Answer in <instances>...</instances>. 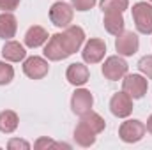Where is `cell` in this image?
Listing matches in <instances>:
<instances>
[{"label": "cell", "mask_w": 152, "mask_h": 150, "mask_svg": "<svg viewBox=\"0 0 152 150\" xmlns=\"http://www.w3.org/2000/svg\"><path fill=\"white\" fill-rule=\"evenodd\" d=\"M80 122L85 124V125H87L90 131H94L96 134L103 133V131H104V125H106L104 118H103L101 115L94 113V111H88V113H85V115H81V120H80Z\"/></svg>", "instance_id": "20"}, {"label": "cell", "mask_w": 152, "mask_h": 150, "mask_svg": "<svg viewBox=\"0 0 152 150\" xmlns=\"http://www.w3.org/2000/svg\"><path fill=\"white\" fill-rule=\"evenodd\" d=\"M14 78V69L7 62H0V85H9Z\"/></svg>", "instance_id": "22"}, {"label": "cell", "mask_w": 152, "mask_h": 150, "mask_svg": "<svg viewBox=\"0 0 152 150\" xmlns=\"http://www.w3.org/2000/svg\"><path fill=\"white\" fill-rule=\"evenodd\" d=\"M92 104H94V97L85 88L76 90L75 94H73V97H71V110H73V113L80 115V117L90 111L92 110Z\"/></svg>", "instance_id": "10"}, {"label": "cell", "mask_w": 152, "mask_h": 150, "mask_svg": "<svg viewBox=\"0 0 152 150\" xmlns=\"http://www.w3.org/2000/svg\"><path fill=\"white\" fill-rule=\"evenodd\" d=\"M140 48V39L134 32H122L117 36L115 41V50L118 51V55L122 57H131L138 51Z\"/></svg>", "instance_id": "7"}, {"label": "cell", "mask_w": 152, "mask_h": 150, "mask_svg": "<svg viewBox=\"0 0 152 150\" xmlns=\"http://www.w3.org/2000/svg\"><path fill=\"white\" fill-rule=\"evenodd\" d=\"M66 78H67V81H69L71 85H75V87L85 85V83L88 81V69H87V66L78 64V62H76V64H71V66L67 67Z\"/></svg>", "instance_id": "13"}, {"label": "cell", "mask_w": 152, "mask_h": 150, "mask_svg": "<svg viewBox=\"0 0 152 150\" xmlns=\"http://www.w3.org/2000/svg\"><path fill=\"white\" fill-rule=\"evenodd\" d=\"M151 2H152V0H151Z\"/></svg>", "instance_id": "29"}, {"label": "cell", "mask_w": 152, "mask_h": 150, "mask_svg": "<svg viewBox=\"0 0 152 150\" xmlns=\"http://www.w3.org/2000/svg\"><path fill=\"white\" fill-rule=\"evenodd\" d=\"M7 149H9V150H28V149H30V145H28V141H25V140L12 138V140H9Z\"/></svg>", "instance_id": "24"}, {"label": "cell", "mask_w": 152, "mask_h": 150, "mask_svg": "<svg viewBox=\"0 0 152 150\" xmlns=\"http://www.w3.org/2000/svg\"><path fill=\"white\" fill-rule=\"evenodd\" d=\"M18 30V21L11 12H2L0 14V39H11L16 36Z\"/></svg>", "instance_id": "16"}, {"label": "cell", "mask_w": 152, "mask_h": 150, "mask_svg": "<svg viewBox=\"0 0 152 150\" xmlns=\"http://www.w3.org/2000/svg\"><path fill=\"white\" fill-rule=\"evenodd\" d=\"M103 25H104L106 32H110L112 36L122 34L124 32V18H122V12H104Z\"/></svg>", "instance_id": "17"}, {"label": "cell", "mask_w": 152, "mask_h": 150, "mask_svg": "<svg viewBox=\"0 0 152 150\" xmlns=\"http://www.w3.org/2000/svg\"><path fill=\"white\" fill-rule=\"evenodd\" d=\"M103 74L110 81H117V79L124 78L127 74V62L122 57H117V55L108 57L103 64Z\"/></svg>", "instance_id": "4"}, {"label": "cell", "mask_w": 152, "mask_h": 150, "mask_svg": "<svg viewBox=\"0 0 152 150\" xmlns=\"http://www.w3.org/2000/svg\"><path fill=\"white\" fill-rule=\"evenodd\" d=\"M20 5V0H0V9L4 12H11Z\"/></svg>", "instance_id": "27"}, {"label": "cell", "mask_w": 152, "mask_h": 150, "mask_svg": "<svg viewBox=\"0 0 152 150\" xmlns=\"http://www.w3.org/2000/svg\"><path fill=\"white\" fill-rule=\"evenodd\" d=\"M60 39H62V44H64L66 51L69 55H73L81 48V44L85 41V32H83L81 27H76V25L75 27H66V32L60 34Z\"/></svg>", "instance_id": "5"}, {"label": "cell", "mask_w": 152, "mask_h": 150, "mask_svg": "<svg viewBox=\"0 0 152 150\" xmlns=\"http://www.w3.org/2000/svg\"><path fill=\"white\" fill-rule=\"evenodd\" d=\"M55 141H51L50 138H39L37 141H36V145H34V149L36 150H42V149H55Z\"/></svg>", "instance_id": "26"}, {"label": "cell", "mask_w": 152, "mask_h": 150, "mask_svg": "<svg viewBox=\"0 0 152 150\" xmlns=\"http://www.w3.org/2000/svg\"><path fill=\"white\" fill-rule=\"evenodd\" d=\"M129 5V0H101L103 12H124Z\"/></svg>", "instance_id": "21"}, {"label": "cell", "mask_w": 152, "mask_h": 150, "mask_svg": "<svg viewBox=\"0 0 152 150\" xmlns=\"http://www.w3.org/2000/svg\"><path fill=\"white\" fill-rule=\"evenodd\" d=\"M44 57L51 62H58V60H64L69 57V53L66 51V48L62 44L60 34H55L48 39V44L44 46Z\"/></svg>", "instance_id": "12"}, {"label": "cell", "mask_w": 152, "mask_h": 150, "mask_svg": "<svg viewBox=\"0 0 152 150\" xmlns=\"http://www.w3.org/2000/svg\"><path fill=\"white\" fill-rule=\"evenodd\" d=\"M147 79L140 74H127L122 81V90L133 99H142L147 92Z\"/></svg>", "instance_id": "3"}, {"label": "cell", "mask_w": 152, "mask_h": 150, "mask_svg": "<svg viewBox=\"0 0 152 150\" xmlns=\"http://www.w3.org/2000/svg\"><path fill=\"white\" fill-rule=\"evenodd\" d=\"M73 16H75V11L66 2H55L51 5V9H50V20L58 28L69 27V23L73 21Z\"/></svg>", "instance_id": "2"}, {"label": "cell", "mask_w": 152, "mask_h": 150, "mask_svg": "<svg viewBox=\"0 0 152 150\" xmlns=\"http://www.w3.org/2000/svg\"><path fill=\"white\" fill-rule=\"evenodd\" d=\"M71 2H73V7L76 11H88L96 5L97 0H71Z\"/></svg>", "instance_id": "25"}, {"label": "cell", "mask_w": 152, "mask_h": 150, "mask_svg": "<svg viewBox=\"0 0 152 150\" xmlns=\"http://www.w3.org/2000/svg\"><path fill=\"white\" fill-rule=\"evenodd\" d=\"M46 41H48V32H46V28H42V27H39V25L30 27V28L27 30V34H25V44H27L28 48H39V46H42Z\"/></svg>", "instance_id": "14"}, {"label": "cell", "mask_w": 152, "mask_h": 150, "mask_svg": "<svg viewBox=\"0 0 152 150\" xmlns=\"http://www.w3.org/2000/svg\"><path fill=\"white\" fill-rule=\"evenodd\" d=\"M133 20L142 34H152V5L147 2H138L133 5Z\"/></svg>", "instance_id": "1"}, {"label": "cell", "mask_w": 152, "mask_h": 150, "mask_svg": "<svg viewBox=\"0 0 152 150\" xmlns=\"http://www.w3.org/2000/svg\"><path fill=\"white\" fill-rule=\"evenodd\" d=\"M18 115L12 111V110H5V111L0 113V133H5V134H11L18 129Z\"/></svg>", "instance_id": "19"}, {"label": "cell", "mask_w": 152, "mask_h": 150, "mask_svg": "<svg viewBox=\"0 0 152 150\" xmlns=\"http://www.w3.org/2000/svg\"><path fill=\"white\" fill-rule=\"evenodd\" d=\"M145 131H147V127H145L140 120H127V122H124V124L120 125L118 136H120V140L126 141V143H136V141H140V140L143 138Z\"/></svg>", "instance_id": "6"}, {"label": "cell", "mask_w": 152, "mask_h": 150, "mask_svg": "<svg viewBox=\"0 0 152 150\" xmlns=\"http://www.w3.org/2000/svg\"><path fill=\"white\" fill-rule=\"evenodd\" d=\"M138 69H140V73H143L147 78H151L152 79V55H145V57L140 58V62H138Z\"/></svg>", "instance_id": "23"}, {"label": "cell", "mask_w": 152, "mask_h": 150, "mask_svg": "<svg viewBox=\"0 0 152 150\" xmlns=\"http://www.w3.org/2000/svg\"><path fill=\"white\" fill-rule=\"evenodd\" d=\"M110 111L118 118H126L133 111V97H129L126 92H117L110 99Z\"/></svg>", "instance_id": "8"}, {"label": "cell", "mask_w": 152, "mask_h": 150, "mask_svg": "<svg viewBox=\"0 0 152 150\" xmlns=\"http://www.w3.org/2000/svg\"><path fill=\"white\" fill-rule=\"evenodd\" d=\"M147 131L152 134V115L149 117V120H147Z\"/></svg>", "instance_id": "28"}, {"label": "cell", "mask_w": 152, "mask_h": 150, "mask_svg": "<svg viewBox=\"0 0 152 150\" xmlns=\"http://www.w3.org/2000/svg\"><path fill=\"white\" fill-rule=\"evenodd\" d=\"M48 71H50V66L41 57H30L23 64V73L28 76L30 79H42L44 76L48 74Z\"/></svg>", "instance_id": "11"}, {"label": "cell", "mask_w": 152, "mask_h": 150, "mask_svg": "<svg viewBox=\"0 0 152 150\" xmlns=\"http://www.w3.org/2000/svg\"><path fill=\"white\" fill-rule=\"evenodd\" d=\"M75 141L80 145V147H90V145H94L96 143V133L94 131H90L85 124H78L75 129Z\"/></svg>", "instance_id": "18"}, {"label": "cell", "mask_w": 152, "mask_h": 150, "mask_svg": "<svg viewBox=\"0 0 152 150\" xmlns=\"http://www.w3.org/2000/svg\"><path fill=\"white\" fill-rule=\"evenodd\" d=\"M25 55H27L25 48L20 42H16V41H9L2 48V57L5 60H9V62H20V60L25 58Z\"/></svg>", "instance_id": "15"}, {"label": "cell", "mask_w": 152, "mask_h": 150, "mask_svg": "<svg viewBox=\"0 0 152 150\" xmlns=\"http://www.w3.org/2000/svg\"><path fill=\"white\" fill-rule=\"evenodd\" d=\"M104 53H106V44L101 39H90L85 44L83 51H81L83 60L87 64H97V62H101L103 57H104Z\"/></svg>", "instance_id": "9"}]
</instances>
